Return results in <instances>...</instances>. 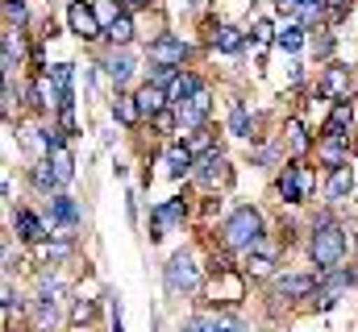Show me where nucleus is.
<instances>
[{
	"label": "nucleus",
	"instance_id": "1",
	"mask_svg": "<svg viewBox=\"0 0 358 332\" xmlns=\"http://www.w3.org/2000/svg\"><path fill=\"white\" fill-rule=\"evenodd\" d=\"M221 241L225 249H250L263 241V216L255 212V208H238L229 220H225V229H221Z\"/></svg>",
	"mask_w": 358,
	"mask_h": 332
},
{
	"label": "nucleus",
	"instance_id": "2",
	"mask_svg": "<svg viewBox=\"0 0 358 332\" xmlns=\"http://www.w3.org/2000/svg\"><path fill=\"white\" fill-rule=\"evenodd\" d=\"M308 253L317 262V270H338V262L346 257V233L334 225V220H321L313 241H308Z\"/></svg>",
	"mask_w": 358,
	"mask_h": 332
},
{
	"label": "nucleus",
	"instance_id": "3",
	"mask_svg": "<svg viewBox=\"0 0 358 332\" xmlns=\"http://www.w3.org/2000/svg\"><path fill=\"white\" fill-rule=\"evenodd\" d=\"M313 187H317V179H313L308 166H283V174H279V183H275V191H279L283 204H300V199H308Z\"/></svg>",
	"mask_w": 358,
	"mask_h": 332
},
{
	"label": "nucleus",
	"instance_id": "4",
	"mask_svg": "<svg viewBox=\"0 0 358 332\" xmlns=\"http://www.w3.org/2000/svg\"><path fill=\"white\" fill-rule=\"evenodd\" d=\"M163 282H167V291H171V295L196 291V282H200V270H196V262H192L187 253H176V257L163 266Z\"/></svg>",
	"mask_w": 358,
	"mask_h": 332
},
{
	"label": "nucleus",
	"instance_id": "5",
	"mask_svg": "<svg viewBox=\"0 0 358 332\" xmlns=\"http://www.w3.org/2000/svg\"><path fill=\"white\" fill-rule=\"evenodd\" d=\"M80 225V208L71 195H50V229H59L55 237H71V229Z\"/></svg>",
	"mask_w": 358,
	"mask_h": 332
},
{
	"label": "nucleus",
	"instance_id": "6",
	"mask_svg": "<svg viewBox=\"0 0 358 332\" xmlns=\"http://www.w3.org/2000/svg\"><path fill=\"white\" fill-rule=\"evenodd\" d=\"M183 212H187V204H183V199H167V204H159V208H155V216H150V237H155V241H159V237H167L179 220H183Z\"/></svg>",
	"mask_w": 358,
	"mask_h": 332
},
{
	"label": "nucleus",
	"instance_id": "7",
	"mask_svg": "<svg viewBox=\"0 0 358 332\" xmlns=\"http://www.w3.org/2000/svg\"><path fill=\"white\" fill-rule=\"evenodd\" d=\"M204 187H221V183H229V163L217 154V150H208V154H200V163L192 170Z\"/></svg>",
	"mask_w": 358,
	"mask_h": 332
},
{
	"label": "nucleus",
	"instance_id": "8",
	"mask_svg": "<svg viewBox=\"0 0 358 332\" xmlns=\"http://www.w3.org/2000/svg\"><path fill=\"white\" fill-rule=\"evenodd\" d=\"M67 25H71V33H80V38H100V17H96V8L84 4V0H76L71 8H67Z\"/></svg>",
	"mask_w": 358,
	"mask_h": 332
},
{
	"label": "nucleus",
	"instance_id": "9",
	"mask_svg": "<svg viewBox=\"0 0 358 332\" xmlns=\"http://www.w3.org/2000/svg\"><path fill=\"white\" fill-rule=\"evenodd\" d=\"M317 291V282L308 278V274H287V278H275L271 282V295L275 299H304V295H313Z\"/></svg>",
	"mask_w": 358,
	"mask_h": 332
},
{
	"label": "nucleus",
	"instance_id": "10",
	"mask_svg": "<svg viewBox=\"0 0 358 332\" xmlns=\"http://www.w3.org/2000/svg\"><path fill=\"white\" fill-rule=\"evenodd\" d=\"M317 154L329 166H346V158H350V137H346V133H321Z\"/></svg>",
	"mask_w": 358,
	"mask_h": 332
},
{
	"label": "nucleus",
	"instance_id": "11",
	"mask_svg": "<svg viewBox=\"0 0 358 332\" xmlns=\"http://www.w3.org/2000/svg\"><path fill=\"white\" fill-rule=\"evenodd\" d=\"M208 108H213V96L200 87L187 104H179V125H192V129H200V121L208 116Z\"/></svg>",
	"mask_w": 358,
	"mask_h": 332
},
{
	"label": "nucleus",
	"instance_id": "12",
	"mask_svg": "<svg viewBox=\"0 0 358 332\" xmlns=\"http://www.w3.org/2000/svg\"><path fill=\"white\" fill-rule=\"evenodd\" d=\"M150 59H155V63L183 67V59H187V46H183L179 38H155V42H150Z\"/></svg>",
	"mask_w": 358,
	"mask_h": 332
},
{
	"label": "nucleus",
	"instance_id": "13",
	"mask_svg": "<svg viewBox=\"0 0 358 332\" xmlns=\"http://www.w3.org/2000/svg\"><path fill=\"white\" fill-rule=\"evenodd\" d=\"M350 282H355V274H346V270L329 274V278H325V282L317 287V303H321V308H334V303H338V295H342V291H346Z\"/></svg>",
	"mask_w": 358,
	"mask_h": 332
},
{
	"label": "nucleus",
	"instance_id": "14",
	"mask_svg": "<svg viewBox=\"0 0 358 332\" xmlns=\"http://www.w3.org/2000/svg\"><path fill=\"white\" fill-rule=\"evenodd\" d=\"M167 104H171V100H167V87H159V83H146V87L138 91V108H142V116H159Z\"/></svg>",
	"mask_w": 358,
	"mask_h": 332
},
{
	"label": "nucleus",
	"instance_id": "15",
	"mask_svg": "<svg viewBox=\"0 0 358 332\" xmlns=\"http://www.w3.org/2000/svg\"><path fill=\"white\" fill-rule=\"evenodd\" d=\"M46 163L55 166V174L63 179V183H71L76 179V158H71V150H67V142L63 137H55V146H50V158Z\"/></svg>",
	"mask_w": 358,
	"mask_h": 332
},
{
	"label": "nucleus",
	"instance_id": "16",
	"mask_svg": "<svg viewBox=\"0 0 358 332\" xmlns=\"http://www.w3.org/2000/svg\"><path fill=\"white\" fill-rule=\"evenodd\" d=\"M321 91H325L329 100H342V96L350 91V71H346V67H329V71L321 75Z\"/></svg>",
	"mask_w": 358,
	"mask_h": 332
},
{
	"label": "nucleus",
	"instance_id": "17",
	"mask_svg": "<svg viewBox=\"0 0 358 332\" xmlns=\"http://www.w3.org/2000/svg\"><path fill=\"white\" fill-rule=\"evenodd\" d=\"M196 91H200V80H196V75H187V71H179V80L167 87V100H171V104L179 108V104H187Z\"/></svg>",
	"mask_w": 358,
	"mask_h": 332
},
{
	"label": "nucleus",
	"instance_id": "18",
	"mask_svg": "<svg viewBox=\"0 0 358 332\" xmlns=\"http://www.w3.org/2000/svg\"><path fill=\"white\" fill-rule=\"evenodd\" d=\"M104 71H108V80L113 83H125L129 75H134V59H129L125 50H113V54L104 59Z\"/></svg>",
	"mask_w": 358,
	"mask_h": 332
},
{
	"label": "nucleus",
	"instance_id": "19",
	"mask_svg": "<svg viewBox=\"0 0 358 332\" xmlns=\"http://www.w3.org/2000/svg\"><path fill=\"white\" fill-rule=\"evenodd\" d=\"M187 170H196V158H192V150H187V146H171V150H167V174L183 179Z\"/></svg>",
	"mask_w": 358,
	"mask_h": 332
},
{
	"label": "nucleus",
	"instance_id": "20",
	"mask_svg": "<svg viewBox=\"0 0 358 332\" xmlns=\"http://www.w3.org/2000/svg\"><path fill=\"white\" fill-rule=\"evenodd\" d=\"M17 233H21V241H42V237H46V225H42L34 212L21 208V212H17Z\"/></svg>",
	"mask_w": 358,
	"mask_h": 332
},
{
	"label": "nucleus",
	"instance_id": "21",
	"mask_svg": "<svg viewBox=\"0 0 358 332\" xmlns=\"http://www.w3.org/2000/svg\"><path fill=\"white\" fill-rule=\"evenodd\" d=\"M113 116H117L121 125H134V121L142 116V108H138V96H121V91H117V100H113Z\"/></svg>",
	"mask_w": 358,
	"mask_h": 332
},
{
	"label": "nucleus",
	"instance_id": "22",
	"mask_svg": "<svg viewBox=\"0 0 358 332\" xmlns=\"http://www.w3.org/2000/svg\"><path fill=\"white\" fill-rule=\"evenodd\" d=\"M350 187H355V170L350 166H334V174H329V199L350 195Z\"/></svg>",
	"mask_w": 358,
	"mask_h": 332
},
{
	"label": "nucleus",
	"instance_id": "23",
	"mask_svg": "<svg viewBox=\"0 0 358 332\" xmlns=\"http://www.w3.org/2000/svg\"><path fill=\"white\" fill-rule=\"evenodd\" d=\"M183 332H234V320H217V316H192Z\"/></svg>",
	"mask_w": 358,
	"mask_h": 332
},
{
	"label": "nucleus",
	"instance_id": "24",
	"mask_svg": "<svg viewBox=\"0 0 358 332\" xmlns=\"http://www.w3.org/2000/svg\"><path fill=\"white\" fill-rule=\"evenodd\" d=\"M259 246H263V241H259ZM250 249V262H246V274H255V278H267L271 274V266H275V262H271V249Z\"/></svg>",
	"mask_w": 358,
	"mask_h": 332
},
{
	"label": "nucleus",
	"instance_id": "25",
	"mask_svg": "<svg viewBox=\"0 0 358 332\" xmlns=\"http://www.w3.org/2000/svg\"><path fill=\"white\" fill-rule=\"evenodd\" d=\"M213 42H217V50L234 54V50H242V29H234V25H221V29L213 33Z\"/></svg>",
	"mask_w": 358,
	"mask_h": 332
},
{
	"label": "nucleus",
	"instance_id": "26",
	"mask_svg": "<svg viewBox=\"0 0 358 332\" xmlns=\"http://www.w3.org/2000/svg\"><path fill=\"white\" fill-rule=\"evenodd\" d=\"M129 38H134V21H129V13H121V17L108 25V42H113V46H125Z\"/></svg>",
	"mask_w": 358,
	"mask_h": 332
},
{
	"label": "nucleus",
	"instance_id": "27",
	"mask_svg": "<svg viewBox=\"0 0 358 332\" xmlns=\"http://www.w3.org/2000/svg\"><path fill=\"white\" fill-rule=\"evenodd\" d=\"M283 133H287V150H292V154L308 150V133H304V125H300V121H287V125H283Z\"/></svg>",
	"mask_w": 358,
	"mask_h": 332
},
{
	"label": "nucleus",
	"instance_id": "28",
	"mask_svg": "<svg viewBox=\"0 0 358 332\" xmlns=\"http://www.w3.org/2000/svg\"><path fill=\"white\" fill-rule=\"evenodd\" d=\"M350 121H355V108H350V104H338L334 116H329V125H325V133H346Z\"/></svg>",
	"mask_w": 358,
	"mask_h": 332
},
{
	"label": "nucleus",
	"instance_id": "29",
	"mask_svg": "<svg viewBox=\"0 0 358 332\" xmlns=\"http://www.w3.org/2000/svg\"><path fill=\"white\" fill-rule=\"evenodd\" d=\"M59 183H63V179L55 174V166H50V163H46V166H34V187H38V191H55Z\"/></svg>",
	"mask_w": 358,
	"mask_h": 332
},
{
	"label": "nucleus",
	"instance_id": "30",
	"mask_svg": "<svg viewBox=\"0 0 358 332\" xmlns=\"http://www.w3.org/2000/svg\"><path fill=\"white\" fill-rule=\"evenodd\" d=\"M279 46H283V50H300V46H304V25H287V29L279 33Z\"/></svg>",
	"mask_w": 358,
	"mask_h": 332
},
{
	"label": "nucleus",
	"instance_id": "31",
	"mask_svg": "<svg viewBox=\"0 0 358 332\" xmlns=\"http://www.w3.org/2000/svg\"><path fill=\"white\" fill-rule=\"evenodd\" d=\"M229 133H238V137H250V116H246V108H242V104L229 112Z\"/></svg>",
	"mask_w": 358,
	"mask_h": 332
},
{
	"label": "nucleus",
	"instance_id": "32",
	"mask_svg": "<svg viewBox=\"0 0 358 332\" xmlns=\"http://www.w3.org/2000/svg\"><path fill=\"white\" fill-rule=\"evenodd\" d=\"M176 80H179V67H171V63H159L150 71V83H159V87H171Z\"/></svg>",
	"mask_w": 358,
	"mask_h": 332
},
{
	"label": "nucleus",
	"instance_id": "33",
	"mask_svg": "<svg viewBox=\"0 0 358 332\" xmlns=\"http://www.w3.org/2000/svg\"><path fill=\"white\" fill-rule=\"evenodd\" d=\"M17 59H21V42H17L13 33H4V75L17 67Z\"/></svg>",
	"mask_w": 358,
	"mask_h": 332
},
{
	"label": "nucleus",
	"instance_id": "34",
	"mask_svg": "<svg viewBox=\"0 0 358 332\" xmlns=\"http://www.w3.org/2000/svg\"><path fill=\"white\" fill-rule=\"evenodd\" d=\"M321 13H325V4H321V0H304V4H300V25L321 21Z\"/></svg>",
	"mask_w": 358,
	"mask_h": 332
},
{
	"label": "nucleus",
	"instance_id": "35",
	"mask_svg": "<svg viewBox=\"0 0 358 332\" xmlns=\"http://www.w3.org/2000/svg\"><path fill=\"white\" fill-rule=\"evenodd\" d=\"M187 150H192V154H208V133H204V129H192V133H187Z\"/></svg>",
	"mask_w": 358,
	"mask_h": 332
},
{
	"label": "nucleus",
	"instance_id": "36",
	"mask_svg": "<svg viewBox=\"0 0 358 332\" xmlns=\"http://www.w3.org/2000/svg\"><path fill=\"white\" fill-rule=\"evenodd\" d=\"M176 121H179V112H171V108H163V112L155 116V129H159V133H171V129H176Z\"/></svg>",
	"mask_w": 358,
	"mask_h": 332
},
{
	"label": "nucleus",
	"instance_id": "37",
	"mask_svg": "<svg viewBox=\"0 0 358 332\" xmlns=\"http://www.w3.org/2000/svg\"><path fill=\"white\" fill-rule=\"evenodd\" d=\"M92 316H96V308H92L88 299H80V303L71 308V320H76V324H88Z\"/></svg>",
	"mask_w": 358,
	"mask_h": 332
},
{
	"label": "nucleus",
	"instance_id": "38",
	"mask_svg": "<svg viewBox=\"0 0 358 332\" xmlns=\"http://www.w3.org/2000/svg\"><path fill=\"white\" fill-rule=\"evenodd\" d=\"M4 17L21 25V21H25V4H21V0H4Z\"/></svg>",
	"mask_w": 358,
	"mask_h": 332
},
{
	"label": "nucleus",
	"instance_id": "39",
	"mask_svg": "<svg viewBox=\"0 0 358 332\" xmlns=\"http://www.w3.org/2000/svg\"><path fill=\"white\" fill-rule=\"evenodd\" d=\"M96 17H100V21H108V25H113V21H117V17H121V13H117V4H108V0H104V4H96Z\"/></svg>",
	"mask_w": 358,
	"mask_h": 332
},
{
	"label": "nucleus",
	"instance_id": "40",
	"mask_svg": "<svg viewBox=\"0 0 358 332\" xmlns=\"http://www.w3.org/2000/svg\"><path fill=\"white\" fill-rule=\"evenodd\" d=\"M59 125H63V133H76V112L71 108H59Z\"/></svg>",
	"mask_w": 358,
	"mask_h": 332
},
{
	"label": "nucleus",
	"instance_id": "41",
	"mask_svg": "<svg viewBox=\"0 0 358 332\" xmlns=\"http://www.w3.org/2000/svg\"><path fill=\"white\" fill-rule=\"evenodd\" d=\"M255 38H259V42H271V38H275L271 21H255Z\"/></svg>",
	"mask_w": 358,
	"mask_h": 332
},
{
	"label": "nucleus",
	"instance_id": "42",
	"mask_svg": "<svg viewBox=\"0 0 358 332\" xmlns=\"http://www.w3.org/2000/svg\"><path fill=\"white\" fill-rule=\"evenodd\" d=\"M275 4H279L283 13H300V4H304V0H275Z\"/></svg>",
	"mask_w": 358,
	"mask_h": 332
},
{
	"label": "nucleus",
	"instance_id": "43",
	"mask_svg": "<svg viewBox=\"0 0 358 332\" xmlns=\"http://www.w3.org/2000/svg\"><path fill=\"white\" fill-rule=\"evenodd\" d=\"M329 50H334V38H321V42H317V54H321V59H325V54H329Z\"/></svg>",
	"mask_w": 358,
	"mask_h": 332
},
{
	"label": "nucleus",
	"instance_id": "44",
	"mask_svg": "<svg viewBox=\"0 0 358 332\" xmlns=\"http://www.w3.org/2000/svg\"><path fill=\"white\" fill-rule=\"evenodd\" d=\"M121 4H125V8H142L146 0H121Z\"/></svg>",
	"mask_w": 358,
	"mask_h": 332
}]
</instances>
